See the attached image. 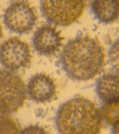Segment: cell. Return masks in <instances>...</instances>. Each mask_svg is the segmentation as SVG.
I'll list each match as a JSON object with an SVG mask.
<instances>
[{
  "label": "cell",
  "mask_w": 119,
  "mask_h": 134,
  "mask_svg": "<svg viewBox=\"0 0 119 134\" xmlns=\"http://www.w3.org/2000/svg\"><path fill=\"white\" fill-rule=\"evenodd\" d=\"M26 99V89L22 78L15 73L0 70V114L17 112Z\"/></svg>",
  "instance_id": "cell-3"
},
{
  "label": "cell",
  "mask_w": 119,
  "mask_h": 134,
  "mask_svg": "<svg viewBox=\"0 0 119 134\" xmlns=\"http://www.w3.org/2000/svg\"><path fill=\"white\" fill-rule=\"evenodd\" d=\"M109 59L111 65L119 73V37L111 46L109 52Z\"/></svg>",
  "instance_id": "cell-12"
},
{
  "label": "cell",
  "mask_w": 119,
  "mask_h": 134,
  "mask_svg": "<svg viewBox=\"0 0 119 134\" xmlns=\"http://www.w3.org/2000/svg\"><path fill=\"white\" fill-rule=\"evenodd\" d=\"M63 39L61 31L55 27L50 24H43L35 32L32 44L40 55L50 57L60 51Z\"/></svg>",
  "instance_id": "cell-7"
},
{
  "label": "cell",
  "mask_w": 119,
  "mask_h": 134,
  "mask_svg": "<svg viewBox=\"0 0 119 134\" xmlns=\"http://www.w3.org/2000/svg\"><path fill=\"white\" fill-rule=\"evenodd\" d=\"M57 86L54 79L45 73L32 76L27 85V93L33 101L37 103L51 102L56 96Z\"/></svg>",
  "instance_id": "cell-8"
},
{
  "label": "cell",
  "mask_w": 119,
  "mask_h": 134,
  "mask_svg": "<svg viewBox=\"0 0 119 134\" xmlns=\"http://www.w3.org/2000/svg\"><path fill=\"white\" fill-rule=\"evenodd\" d=\"M62 68L67 76L75 81L95 78L104 69L105 53L95 39L79 36L68 41L60 55Z\"/></svg>",
  "instance_id": "cell-1"
},
{
  "label": "cell",
  "mask_w": 119,
  "mask_h": 134,
  "mask_svg": "<svg viewBox=\"0 0 119 134\" xmlns=\"http://www.w3.org/2000/svg\"><path fill=\"white\" fill-rule=\"evenodd\" d=\"M31 49L28 44L17 37H12L0 47V63L11 70L26 67L31 60Z\"/></svg>",
  "instance_id": "cell-6"
},
{
  "label": "cell",
  "mask_w": 119,
  "mask_h": 134,
  "mask_svg": "<svg viewBox=\"0 0 119 134\" xmlns=\"http://www.w3.org/2000/svg\"><path fill=\"white\" fill-rule=\"evenodd\" d=\"M91 10L100 23L108 24L119 19V1H93Z\"/></svg>",
  "instance_id": "cell-10"
},
{
  "label": "cell",
  "mask_w": 119,
  "mask_h": 134,
  "mask_svg": "<svg viewBox=\"0 0 119 134\" xmlns=\"http://www.w3.org/2000/svg\"><path fill=\"white\" fill-rule=\"evenodd\" d=\"M2 35H3V34H2V27L1 26V24H0V39H1V38L2 37Z\"/></svg>",
  "instance_id": "cell-15"
},
{
  "label": "cell",
  "mask_w": 119,
  "mask_h": 134,
  "mask_svg": "<svg viewBox=\"0 0 119 134\" xmlns=\"http://www.w3.org/2000/svg\"><path fill=\"white\" fill-rule=\"evenodd\" d=\"M100 111L106 124L114 125L119 121V100L102 103Z\"/></svg>",
  "instance_id": "cell-11"
},
{
  "label": "cell",
  "mask_w": 119,
  "mask_h": 134,
  "mask_svg": "<svg viewBox=\"0 0 119 134\" xmlns=\"http://www.w3.org/2000/svg\"><path fill=\"white\" fill-rule=\"evenodd\" d=\"M111 134H119V121L113 125L111 129Z\"/></svg>",
  "instance_id": "cell-14"
},
{
  "label": "cell",
  "mask_w": 119,
  "mask_h": 134,
  "mask_svg": "<svg viewBox=\"0 0 119 134\" xmlns=\"http://www.w3.org/2000/svg\"><path fill=\"white\" fill-rule=\"evenodd\" d=\"M18 134H49L44 127L38 125H30L23 129Z\"/></svg>",
  "instance_id": "cell-13"
},
{
  "label": "cell",
  "mask_w": 119,
  "mask_h": 134,
  "mask_svg": "<svg viewBox=\"0 0 119 134\" xmlns=\"http://www.w3.org/2000/svg\"><path fill=\"white\" fill-rule=\"evenodd\" d=\"M96 92L102 103L119 100V74L108 73L98 78Z\"/></svg>",
  "instance_id": "cell-9"
},
{
  "label": "cell",
  "mask_w": 119,
  "mask_h": 134,
  "mask_svg": "<svg viewBox=\"0 0 119 134\" xmlns=\"http://www.w3.org/2000/svg\"><path fill=\"white\" fill-rule=\"evenodd\" d=\"M4 23L12 31L18 34H27L35 26L37 16L34 7L24 1L12 2L5 10Z\"/></svg>",
  "instance_id": "cell-5"
},
{
  "label": "cell",
  "mask_w": 119,
  "mask_h": 134,
  "mask_svg": "<svg viewBox=\"0 0 119 134\" xmlns=\"http://www.w3.org/2000/svg\"><path fill=\"white\" fill-rule=\"evenodd\" d=\"M102 121L95 104L83 97L73 98L61 104L56 117L60 134H100Z\"/></svg>",
  "instance_id": "cell-2"
},
{
  "label": "cell",
  "mask_w": 119,
  "mask_h": 134,
  "mask_svg": "<svg viewBox=\"0 0 119 134\" xmlns=\"http://www.w3.org/2000/svg\"><path fill=\"white\" fill-rule=\"evenodd\" d=\"M85 7L83 1H41V11L50 24L67 26L79 19Z\"/></svg>",
  "instance_id": "cell-4"
}]
</instances>
